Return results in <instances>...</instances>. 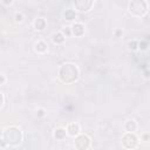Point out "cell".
<instances>
[{"label": "cell", "instance_id": "cell-1", "mask_svg": "<svg viewBox=\"0 0 150 150\" xmlns=\"http://www.w3.org/2000/svg\"><path fill=\"white\" fill-rule=\"evenodd\" d=\"M59 77L64 83H73L79 79V69L73 63H63L59 69Z\"/></svg>", "mask_w": 150, "mask_h": 150}, {"label": "cell", "instance_id": "cell-2", "mask_svg": "<svg viewBox=\"0 0 150 150\" xmlns=\"http://www.w3.org/2000/svg\"><path fill=\"white\" fill-rule=\"evenodd\" d=\"M1 139L8 145H18L22 141V132L16 127H9L4 131Z\"/></svg>", "mask_w": 150, "mask_h": 150}, {"label": "cell", "instance_id": "cell-3", "mask_svg": "<svg viewBox=\"0 0 150 150\" xmlns=\"http://www.w3.org/2000/svg\"><path fill=\"white\" fill-rule=\"evenodd\" d=\"M129 11L136 16H142L148 12V6L144 0H131L129 5Z\"/></svg>", "mask_w": 150, "mask_h": 150}, {"label": "cell", "instance_id": "cell-4", "mask_svg": "<svg viewBox=\"0 0 150 150\" xmlns=\"http://www.w3.org/2000/svg\"><path fill=\"white\" fill-rule=\"evenodd\" d=\"M122 143L125 148L128 149H134L137 146V143H138V139L137 137L134 135V132H127L123 137H122Z\"/></svg>", "mask_w": 150, "mask_h": 150}, {"label": "cell", "instance_id": "cell-5", "mask_svg": "<svg viewBox=\"0 0 150 150\" xmlns=\"http://www.w3.org/2000/svg\"><path fill=\"white\" fill-rule=\"evenodd\" d=\"M75 146L79 150H84L90 146V138L87 135H79L75 138Z\"/></svg>", "mask_w": 150, "mask_h": 150}, {"label": "cell", "instance_id": "cell-6", "mask_svg": "<svg viewBox=\"0 0 150 150\" xmlns=\"http://www.w3.org/2000/svg\"><path fill=\"white\" fill-rule=\"evenodd\" d=\"M74 5L80 12H88L91 9L94 0H74Z\"/></svg>", "mask_w": 150, "mask_h": 150}, {"label": "cell", "instance_id": "cell-7", "mask_svg": "<svg viewBox=\"0 0 150 150\" xmlns=\"http://www.w3.org/2000/svg\"><path fill=\"white\" fill-rule=\"evenodd\" d=\"M71 30H73V34L75 36H81L84 33V27L81 23H74L71 27Z\"/></svg>", "mask_w": 150, "mask_h": 150}, {"label": "cell", "instance_id": "cell-8", "mask_svg": "<svg viewBox=\"0 0 150 150\" xmlns=\"http://www.w3.org/2000/svg\"><path fill=\"white\" fill-rule=\"evenodd\" d=\"M67 132H68L70 136H77L79 132H80V127H79V124H76V123H70V124L68 125Z\"/></svg>", "mask_w": 150, "mask_h": 150}, {"label": "cell", "instance_id": "cell-9", "mask_svg": "<svg viewBox=\"0 0 150 150\" xmlns=\"http://www.w3.org/2000/svg\"><path fill=\"white\" fill-rule=\"evenodd\" d=\"M34 27H35L36 30H42V29H45V27H46V20L42 19V18H38V19L34 21Z\"/></svg>", "mask_w": 150, "mask_h": 150}, {"label": "cell", "instance_id": "cell-10", "mask_svg": "<svg viewBox=\"0 0 150 150\" xmlns=\"http://www.w3.org/2000/svg\"><path fill=\"white\" fill-rule=\"evenodd\" d=\"M124 128H125V130L128 132H134L137 129V124H136V122L134 120H129V121H127Z\"/></svg>", "mask_w": 150, "mask_h": 150}, {"label": "cell", "instance_id": "cell-11", "mask_svg": "<svg viewBox=\"0 0 150 150\" xmlns=\"http://www.w3.org/2000/svg\"><path fill=\"white\" fill-rule=\"evenodd\" d=\"M66 135H67V131H66L64 129H62V128L56 129L55 132H54V137H55L56 139H63V138L66 137Z\"/></svg>", "mask_w": 150, "mask_h": 150}, {"label": "cell", "instance_id": "cell-12", "mask_svg": "<svg viewBox=\"0 0 150 150\" xmlns=\"http://www.w3.org/2000/svg\"><path fill=\"white\" fill-rule=\"evenodd\" d=\"M63 16H64V19H66V20L71 21V20H74V19H75L76 14H75V12H74L73 9H66V11L63 12Z\"/></svg>", "mask_w": 150, "mask_h": 150}, {"label": "cell", "instance_id": "cell-13", "mask_svg": "<svg viewBox=\"0 0 150 150\" xmlns=\"http://www.w3.org/2000/svg\"><path fill=\"white\" fill-rule=\"evenodd\" d=\"M35 50L38 53H45L47 50V45L43 41H39L35 43Z\"/></svg>", "mask_w": 150, "mask_h": 150}, {"label": "cell", "instance_id": "cell-14", "mask_svg": "<svg viewBox=\"0 0 150 150\" xmlns=\"http://www.w3.org/2000/svg\"><path fill=\"white\" fill-rule=\"evenodd\" d=\"M53 41H54V43H62V42L64 41V35H63V33H56V34H54Z\"/></svg>", "mask_w": 150, "mask_h": 150}, {"label": "cell", "instance_id": "cell-15", "mask_svg": "<svg viewBox=\"0 0 150 150\" xmlns=\"http://www.w3.org/2000/svg\"><path fill=\"white\" fill-rule=\"evenodd\" d=\"M129 48L132 49V50H136V49L138 48V42H137V41H131V42H129Z\"/></svg>", "mask_w": 150, "mask_h": 150}, {"label": "cell", "instance_id": "cell-16", "mask_svg": "<svg viewBox=\"0 0 150 150\" xmlns=\"http://www.w3.org/2000/svg\"><path fill=\"white\" fill-rule=\"evenodd\" d=\"M138 48L142 49V50H145L148 48V41H142L138 43Z\"/></svg>", "mask_w": 150, "mask_h": 150}, {"label": "cell", "instance_id": "cell-17", "mask_svg": "<svg viewBox=\"0 0 150 150\" xmlns=\"http://www.w3.org/2000/svg\"><path fill=\"white\" fill-rule=\"evenodd\" d=\"M14 18H15V21H16V22H21V21L23 20V15H22L21 13H16Z\"/></svg>", "mask_w": 150, "mask_h": 150}, {"label": "cell", "instance_id": "cell-18", "mask_svg": "<svg viewBox=\"0 0 150 150\" xmlns=\"http://www.w3.org/2000/svg\"><path fill=\"white\" fill-rule=\"evenodd\" d=\"M62 33H63V34H66L67 36H69V35L71 34V32H70V28H69V27H66V28H63Z\"/></svg>", "mask_w": 150, "mask_h": 150}, {"label": "cell", "instance_id": "cell-19", "mask_svg": "<svg viewBox=\"0 0 150 150\" xmlns=\"http://www.w3.org/2000/svg\"><path fill=\"white\" fill-rule=\"evenodd\" d=\"M1 2H2L5 6H9V5L13 2V0H1Z\"/></svg>", "mask_w": 150, "mask_h": 150}, {"label": "cell", "instance_id": "cell-20", "mask_svg": "<svg viewBox=\"0 0 150 150\" xmlns=\"http://www.w3.org/2000/svg\"><path fill=\"white\" fill-rule=\"evenodd\" d=\"M43 115H45L43 109H39V110H38V116H39V117H41V116H43Z\"/></svg>", "mask_w": 150, "mask_h": 150}, {"label": "cell", "instance_id": "cell-21", "mask_svg": "<svg viewBox=\"0 0 150 150\" xmlns=\"http://www.w3.org/2000/svg\"><path fill=\"white\" fill-rule=\"evenodd\" d=\"M0 97H1V103H0V104L2 105V104H4V101H5V98H4V94H2V93L0 94Z\"/></svg>", "mask_w": 150, "mask_h": 150}, {"label": "cell", "instance_id": "cell-22", "mask_svg": "<svg viewBox=\"0 0 150 150\" xmlns=\"http://www.w3.org/2000/svg\"><path fill=\"white\" fill-rule=\"evenodd\" d=\"M4 82H5V76H4V75H1V82H0V83H1V84H4Z\"/></svg>", "mask_w": 150, "mask_h": 150}, {"label": "cell", "instance_id": "cell-23", "mask_svg": "<svg viewBox=\"0 0 150 150\" xmlns=\"http://www.w3.org/2000/svg\"><path fill=\"white\" fill-rule=\"evenodd\" d=\"M143 138H144V139H145V141H146V139H148V138H149V136H148V135H144V136H143Z\"/></svg>", "mask_w": 150, "mask_h": 150}, {"label": "cell", "instance_id": "cell-24", "mask_svg": "<svg viewBox=\"0 0 150 150\" xmlns=\"http://www.w3.org/2000/svg\"><path fill=\"white\" fill-rule=\"evenodd\" d=\"M120 34H121V30H117V32H116V35H117V36H118V35H120Z\"/></svg>", "mask_w": 150, "mask_h": 150}]
</instances>
